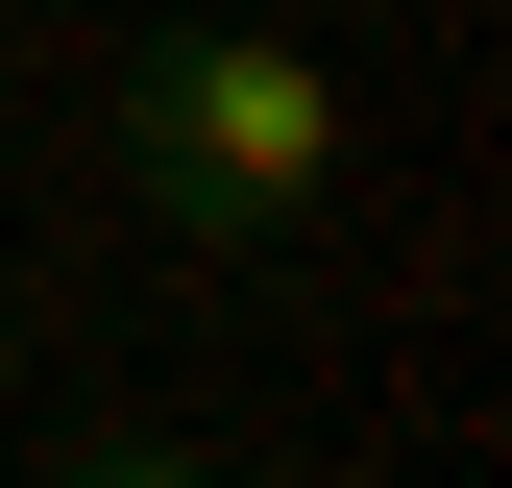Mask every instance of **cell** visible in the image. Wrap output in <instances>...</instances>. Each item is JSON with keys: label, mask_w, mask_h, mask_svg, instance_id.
Segmentation results:
<instances>
[{"label": "cell", "mask_w": 512, "mask_h": 488, "mask_svg": "<svg viewBox=\"0 0 512 488\" xmlns=\"http://www.w3.org/2000/svg\"><path fill=\"white\" fill-rule=\"evenodd\" d=\"M317 171H342V74H317L293 25H171L147 74H122V196L171 244H293Z\"/></svg>", "instance_id": "cell-1"}, {"label": "cell", "mask_w": 512, "mask_h": 488, "mask_svg": "<svg viewBox=\"0 0 512 488\" xmlns=\"http://www.w3.org/2000/svg\"><path fill=\"white\" fill-rule=\"evenodd\" d=\"M25 488H220V464H196V440H49Z\"/></svg>", "instance_id": "cell-2"}]
</instances>
